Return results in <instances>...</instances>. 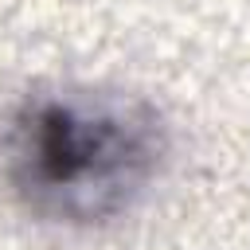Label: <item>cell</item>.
<instances>
[{
  "instance_id": "cell-1",
  "label": "cell",
  "mask_w": 250,
  "mask_h": 250,
  "mask_svg": "<svg viewBox=\"0 0 250 250\" xmlns=\"http://www.w3.org/2000/svg\"><path fill=\"white\" fill-rule=\"evenodd\" d=\"M164 125L137 98L59 90L23 98L0 133V168L27 211L102 223L133 207L164 160Z\"/></svg>"
}]
</instances>
